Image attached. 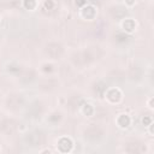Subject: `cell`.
<instances>
[{"label": "cell", "mask_w": 154, "mask_h": 154, "mask_svg": "<svg viewBox=\"0 0 154 154\" xmlns=\"http://www.w3.org/2000/svg\"><path fill=\"white\" fill-rule=\"evenodd\" d=\"M54 6H55V4L53 0H45V2H43V7L46 10H52V8H54Z\"/></svg>", "instance_id": "9"}, {"label": "cell", "mask_w": 154, "mask_h": 154, "mask_svg": "<svg viewBox=\"0 0 154 154\" xmlns=\"http://www.w3.org/2000/svg\"><path fill=\"white\" fill-rule=\"evenodd\" d=\"M116 124L119 129L122 130H126L131 126L132 124V118L131 116H129L128 113H120L116 117Z\"/></svg>", "instance_id": "4"}, {"label": "cell", "mask_w": 154, "mask_h": 154, "mask_svg": "<svg viewBox=\"0 0 154 154\" xmlns=\"http://www.w3.org/2000/svg\"><path fill=\"white\" fill-rule=\"evenodd\" d=\"M73 147H75V142L69 136H60L57 140V150L59 153H63V154L71 153L73 150Z\"/></svg>", "instance_id": "2"}, {"label": "cell", "mask_w": 154, "mask_h": 154, "mask_svg": "<svg viewBox=\"0 0 154 154\" xmlns=\"http://www.w3.org/2000/svg\"><path fill=\"white\" fill-rule=\"evenodd\" d=\"M124 4H125L126 7L131 8V7H134L136 5V0H124Z\"/></svg>", "instance_id": "12"}, {"label": "cell", "mask_w": 154, "mask_h": 154, "mask_svg": "<svg viewBox=\"0 0 154 154\" xmlns=\"http://www.w3.org/2000/svg\"><path fill=\"white\" fill-rule=\"evenodd\" d=\"M81 113L84 116V117H91L95 112V108L94 106L90 103V102H84L82 106H81Z\"/></svg>", "instance_id": "6"}, {"label": "cell", "mask_w": 154, "mask_h": 154, "mask_svg": "<svg viewBox=\"0 0 154 154\" xmlns=\"http://www.w3.org/2000/svg\"><path fill=\"white\" fill-rule=\"evenodd\" d=\"M0 22H1V18H0Z\"/></svg>", "instance_id": "15"}, {"label": "cell", "mask_w": 154, "mask_h": 154, "mask_svg": "<svg viewBox=\"0 0 154 154\" xmlns=\"http://www.w3.org/2000/svg\"><path fill=\"white\" fill-rule=\"evenodd\" d=\"M141 123H142V125H143L144 128H147L150 123H153V118H152L150 116H144V117H142Z\"/></svg>", "instance_id": "8"}, {"label": "cell", "mask_w": 154, "mask_h": 154, "mask_svg": "<svg viewBox=\"0 0 154 154\" xmlns=\"http://www.w3.org/2000/svg\"><path fill=\"white\" fill-rule=\"evenodd\" d=\"M120 28L126 34H134L137 30V22L134 18H124L120 22Z\"/></svg>", "instance_id": "5"}, {"label": "cell", "mask_w": 154, "mask_h": 154, "mask_svg": "<svg viewBox=\"0 0 154 154\" xmlns=\"http://www.w3.org/2000/svg\"><path fill=\"white\" fill-rule=\"evenodd\" d=\"M22 6L26 11H35L38 7V0H22Z\"/></svg>", "instance_id": "7"}, {"label": "cell", "mask_w": 154, "mask_h": 154, "mask_svg": "<svg viewBox=\"0 0 154 154\" xmlns=\"http://www.w3.org/2000/svg\"><path fill=\"white\" fill-rule=\"evenodd\" d=\"M123 96H124V94H123L122 89H119L118 87H111L105 93V99L111 105H118L123 100Z\"/></svg>", "instance_id": "1"}, {"label": "cell", "mask_w": 154, "mask_h": 154, "mask_svg": "<svg viewBox=\"0 0 154 154\" xmlns=\"http://www.w3.org/2000/svg\"><path fill=\"white\" fill-rule=\"evenodd\" d=\"M45 153L51 154V153H52V150H51V149H45V150H41V154H45Z\"/></svg>", "instance_id": "14"}, {"label": "cell", "mask_w": 154, "mask_h": 154, "mask_svg": "<svg viewBox=\"0 0 154 154\" xmlns=\"http://www.w3.org/2000/svg\"><path fill=\"white\" fill-rule=\"evenodd\" d=\"M146 105H147V107H148V109H150V111H153L154 109V97L153 96H150L148 100H147V102H146Z\"/></svg>", "instance_id": "10"}, {"label": "cell", "mask_w": 154, "mask_h": 154, "mask_svg": "<svg viewBox=\"0 0 154 154\" xmlns=\"http://www.w3.org/2000/svg\"><path fill=\"white\" fill-rule=\"evenodd\" d=\"M147 129H148V135H149L150 137H153V136H154V124L150 123V124L147 126Z\"/></svg>", "instance_id": "13"}, {"label": "cell", "mask_w": 154, "mask_h": 154, "mask_svg": "<svg viewBox=\"0 0 154 154\" xmlns=\"http://www.w3.org/2000/svg\"><path fill=\"white\" fill-rule=\"evenodd\" d=\"M88 2H87V0H75V5L78 7V8H81V7H83L84 5H87Z\"/></svg>", "instance_id": "11"}, {"label": "cell", "mask_w": 154, "mask_h": 154, "mask_svg": "<svg viewBox=\"0 0 154 154\" xmlns=\"http://www.w3.org/2000/svg\"><path fill=\"white\" fill-rule=\"evenodd\" d=\"M96 16H97V8L91 4H87L79 8V17L83 20H94Z\"/></svg>", "instance_id": "3"}]
</instances>
